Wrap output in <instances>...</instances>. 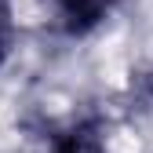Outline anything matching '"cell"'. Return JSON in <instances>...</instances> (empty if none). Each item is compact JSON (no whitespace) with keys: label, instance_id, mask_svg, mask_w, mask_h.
I'll list each match as a JSON object with an SVG mask.
<instances>
[{"label":"cell","instance_id":"obj_1","mask_svg":"<svg viewBox=\"0 0 153 153\" xmlns=\"http://www.w3.org/2000/svg\"><path fill=\"white\" fill-rule=\"evenodd\" d=\"M117 7V0H51V18L66 33H88Z\"/></svg>","mask_w":153,"mask_h":153},{"label":"cell","instance_id":"obj_2","mask_svg":"<svg viewBox=\"0 0 153 153\" xmlns=\"http://www.w3.org/2000/svg\"><path fill=\"white\" fill-rule=\"evenodd\" d=\"M11 44H15V18H11V4H7V0H0V66L7 62Z\"/></svg>","mask_w":153,"mask_h":153}]
</instances>
